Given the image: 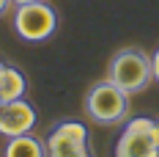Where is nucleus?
Here are the masks:
<instances>
[{"label":"nucleus","mask_w":159,"mask_h":157,"mask_svg":"<svg viewBox=\"0 0 159 157\" xmlns=\"http://www.w3.org/2000/svg\"><path fill=\"white\" fill-rule=\"evenodd\" d=\"M3 66H6V63H3V61H0V69H3Z\"/></svg>","instance_id":"ddd939ff"},{"label":"nucleus","mask_w":159,"mask_h":157,"mask_svg":"<svg viewBox=\"0 0 159 157\" xmlns=\"http://www.w3.org/2000/svg\"><path fill=\"white\" fill-rule=\"evenodd\" d=\"M157 157H159V155H157Z\"/></svg>","instance_id":"4468645a"},{"label":"nucleus","mask_w":159,"mask_h":157,"mask_svg":"<svg viewBox=\"0 0 159 157\" xmlns=\"http://www.w3.org/2000/svg\"><path fill=\"white\" fill-rule=\"evenodd\" d=\"M8 8H11V0H0V17L6 14V11H8Z\"/></svg>","instance_id":"9d476101"},{"label":"nucleus","mask_w":159,"mask_h":157,"mask_svg":"<svg viewBox=\"0 0 159 157\" xmlns=\"http://www.w3.org/2000/svg\"><path fill=\"white\" fill-rule=\"evenodd\" d=\"M47 157H93L88 146V127L82 121H58L47 135Z\"/></svg>","instance_id":"39448f33"},{"label":"nucleus","mask_w":159,"mask_h":157,"mask_svg":"<svg viewBox=\"0 0 159 157\" xmlns=\"http://www.w3.org/2000/svg\"><path fill=\"white\" fill-rule=\"evenodd\" d=\"M151 69H154V83L159 86V47L151 52Z\"/></svg>","instance_id":"1a4fd4ad"},{"label":"nucleus","mask_w":159,"mask_h":157,"mask_svg":"<svg viewBox=\"0 0 159 157\" xmlns=\"http://www.w3.org/2000/svg\"><path fill=\"white\" fill-rule=\"evenodd\" d=\"M154 121H157V135H159V119H154Z\"/></svg>","instance_id":"f8f14e48"},{"label":"nucleus","mask_w":159,"mask_h":157,"mask_svg":"<svg viewBox=\"0 0 159 157\" xmlns=\"http://www.w3.org/2000/svg\"><path fill=\"white\" fill-rule=\"evenodd\" d=\"M28 88L25 75L14 69V66H3L0 69V102H11V99H22Z\"/></svg>","instance_id":"6e6552de"},{"label":"nucleus","mask_w":159,"mask_h":157,"mask_svg":"<svg viewBox=\"0 0 159 157\" xmlns=\"http://www.w3.org/2000/svg\"><path fill=\"white\" fill-rule=\"evenodd\" d=\"M3 157H47V143L41 138H36V135H30V132L14 135L6 143Z\"/></svg>","instance_id":"0eeeda50"},{"label":"nucleus","mask_w":159,"mask_h":157,"mask_svg":"<svg viewBox=\"0 0 159 157\" xmlns=\"http://www.w3.org/2000/svg\"><path fill=\"white\" fill-rule=\"evenodd\" d=\"M159 155V135L157 121L148 116L126 119L124 132L115 143V157H157Z\"/></svg>","instance_id":"20e7f679"},{"label":"nucleus","mask_w":159,"mask_h":157,"mask_svg":"<svg viewBox=\"0 0 159 157\" xmlns=\"http://www.w3.org/2000/svg\"><path fill=\"white\" fill-rule=\"evenodd\" d=\"M85 116L102 127H115L129 119V94L112 80H99L85 94Z\"/></svg>","instance_id":"f03ea898"},{"label":"nucleus","mask_w":159,"mask_h":157,"mask_svg":"<svg viewBox=\"0 0 159 157\" xmlns=\"http://www.w3.org/2000/svg\"><path fill=\"white\" fill-rule=\"evenodd\" d=\"M36 121H39L36 108L25 96L22 99H11V102H0V135L14 138V135L33 132Z\"/></svg>","instance_id":"423d86ee"},{"label":"nucleus","mask_w":159,"mask_h":157,"mask_svg":"<svg viewBox=\"0 0 159 157\" xmlns=\"http://www.w3.org/2000/svg\"><path fill=\"white\" fill-rule=\"evenodd\" d=\"M107 80H112L118 88H124L129 96L145 91L154 83L151 55L140 47H124L118 50L107 63Z\"/></svg>","instance_id":"f257e3e1"},{"label":"nucleus","mask_w":159,"mask_h":157,"mask_svg":"<svg viewBox=\"0 0 159 157\" xmlns=\"http://www.w3.org/2000/svg\"><path fill=\"white\" fill-rule=\"evenodd\" d=\"M25 3H36V0H11V6H25Z\"/></svg>","instance_id":"9b49d317"},{"label":"nucleus","mask_w":159,"mask_h":157,"mask_svg":"<svg viewBox=\"0 0 159 157\" xmlns=\"http://www.w3.org/2000/svg\"><path fill=\"white\" fill-rule=\"evenodd\" d=\"M14 31L22 42H47L52 33L58 31V11L49 6L47 0H36L14 8Z\"/></svg>","instance_id":"7ed1b4c3"}]
</instances>
